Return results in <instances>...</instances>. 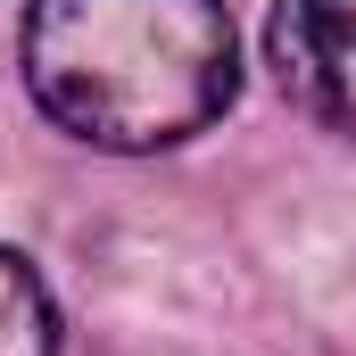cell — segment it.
<instances>
[{"mask_svg": "<svg viewBox=\"0 0 356 356\" xmlns=\"http://www.w3.org/2000/svg\"><path fill=\"white\" fill-rule=\"evenodd\" d=\"M0 356H58L50 290L33 282L25 257H8V249H0Z\"/></svg>", "mask_w": 356, "mask_h": 356, "instance_id": "3957f363", "label": "cell"}, {"mask_svg": "<svg viewBox=\"0 0 356 356\" xmlns=\"http://www.w3.org/2000/svg\"><path fill=\"white\" fill-rule=\"evenodd\" d=\"M266 58L290 108H307L323 133L356 141V0H273Z\"/></svg>", "mask_w": 356, "mask_h": 356, "instance_id": "7a4b0ae2", "label": "cell"}, {"mask_svg": "<svg viewBox=\"0 0 356 356\" xmlns=\"http://www.w3.org/2000/svg\"><path fill=\"white\" fill-rule=\"evenodd\" d=\"M17 58L33 108L83 149H175L232 99L224 0H25Z\"/></svg>", "mask_w": 356, "mask_h": 356, "instance_id": "6da1fadb", "label": "cell"}]
</instances>
